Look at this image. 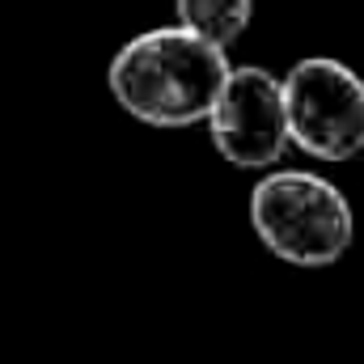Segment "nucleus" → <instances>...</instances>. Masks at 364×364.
Masks as SVG:
<instances>
[{
    "instance_id": "1",
    "label": "nucleus",
    "mask_w": 364,
    "mask_h": 364,
    "mask_svg": "<svg viewBox=\"0 0 364 364\" xmlns=\"http://www.w3.org/2000/svg\"><path fill=\"white\" fill-rule=\"evenodd\" d=\"M229 68L225 47L186 26H157L114 51L106 85L132 119L149 127H191L208 119Z\"/></svg>"
},
{
    "instance_id": "2",
    "label": "nucleus",
    "mask_w": 364,
    "mask_h": 364,
    "mask_svg": "<svg viewBox=\"0 0 364 364\" xmlns=\"http://www.w3.org/2000/svg\"><path fill=\"white\" fill-rule=\"evenodd\" d=\"M250 225L279 263L309 272L335 267L356 237L348 195L309 170H272L255 182Z\"/></svg>"
},
{
    "instance_id": "3",
    "label": "nucleus",
    "mask_w": 364,
    "mask_h": 364,
    "mask_svg": "<svg viewBox=\"0 0 364 364\" xmlns=\"http://www.w3.org/2000/svg\"><path fill=\"white\" fill-rule=\"evenodd\" d=\"M284 114L288 140L314 161H352L364 153V77L331 55H309L288 68Z\"/></svg>"
},
{
    "instance_id": "4",
    "label": "nucleus",
    "mask_w": 364,
    "mask_h": 364,
    "mask_svg": "<svg viewBox=\"0 0 364 364\" xmlns=\"http://www.w3.org/2000/svg\"><path fill=\"white\" fill-rule=\"evenodd\" d=\"M208 132L216 153L237 170H267L288 153V114L284 85L259 64L229 68L225 85L208 110Z\"/></svg>"
},
{
    "instance_id": "5",
    "label": "nucleus",
    "mask_w": 364,
    "mask_h": 364,
    "mask_svg": "<svg viewBox=\"0 0 364 364\" xmlns=\"http://www.w3.org/2000/svg\"><path fill=\"white\" fill-rule=\"evenodd\" d=\"M174 9H178V26L229 51L246 34L255 0H174Z\"/></svg>"
}]
</instances>
